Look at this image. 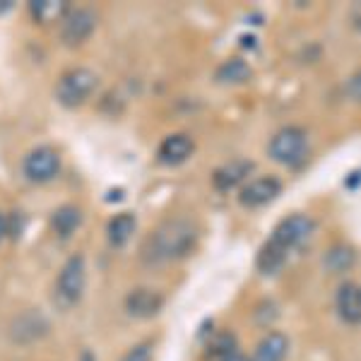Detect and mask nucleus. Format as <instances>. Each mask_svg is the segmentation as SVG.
Masks as SVG:
<instances>
[{
    "instance_id": "17",
    "label": "nucleus",
    "mask_w": 361,
    "mask_h": 361,
    "mask_svg": "<svg viewBox=\"0 0 361 361\" xmlns=\"http://www.w3.org/2000/svg\"><path fill=\"white\" fill-rule=\"evenodd\" d=\"M248 78H250V68L241 58H229V61L217 68V80L222 85H241Z\"/></svg>"
},
{
    "instance_id": "21",
    "label": "nucleus",
    "mask_w": 361,
    "mask_h": 361,
    "mask_svg": "<svg viewBox=\"0 0 361 361\" xmlns=\"http://www.w3.org/2000/svg\"><path fill=\"white\" fill-rule=\"evenodd\" d=\"M121 361H152V352H149L147 345H137V347H133Z\"/></svg>"
},
{
    "instance_id": "19",
    "label": "nucleus",
    "mask_w": 361,
    "mask_h": 361,
    "mask_svg": "<svg viewBox=\"0 0 361 361\" xmlns=\"http://www.w3.org/2000/svg\"><path fill=\"white\" fill-rule=\"evenodd\" d=\"M325 263L333 272H345L352 267L354 263V250L349 246H335L328 250V255H325Z\"/></svg>"
},
{
    "instance_id": "7",
    "label": "nucleus",
    "mask_w": 361,
    "mask_h": 361,
    "mask_svg": "<svg viewBox=\"0 0 361 361\" xmlns=\"http://www.w3.org/2000/svg\"><path fill=\"white\" fill-rule=\"evenodd\" d=\"M94 25H97L94 13H90V10H85V8L70 10L66 15V22H63L61 39L68 46H78L90 39V34L94 32Z\"/></svg>"
},
{
    "instance_id": "3",
    "label": "nucleus",
    "mask_w": 361,
    "mask_h": 361,
    "mask_svg": "<svg viewBox=\"0 0 361 361\" xmlns=\"http://www.w3.org/2000/svg\"><path fill=\"white\" fill-rule=\"evenodd\" d=\"M94 90H97V75L87 68H75V70H68V73L58 80L56 97L63 106L78 109L92 97Z\"/></svg>"
},
{
    "instance_id": "20",
    "label": "nucleus",
    "mask_w": 361,
    "mask_h": 361,
    "mask_svg": "<svg viewBox=\"0 0 361 361\" xmlns=\"http://www.w3.org/2000/svg\"><path fill=\"white\" fill-rule=\"evenodd\" d=\"M212 357H219V359H224L226 354H231V352H236V340H234V335L231 333H224V335H219L217 340L212 342Z\"/></svg>"
},
{
    "instance_id": "2",
    "label": "nucleus",
    "mask_w": 361,
    "mask_h": 361,
    "mask_svg": "<svg viewBox=\"0 0 361 361\" xmlns=\"http://www.w3.org/2000/svg\"><path fill=\"white\" fill-rule=\"evenodd\" d=\"M85 284H87V265L82 255H73L68 258V263L63 265L61 275H58L56 289H54V299L58 308H70L75 306L80 299H82L85 292Z\"/></svg>"
},
{
    "instance_id": "9",
    "label": "nucleus",
    "mask_w": 361,
    "mask_h": 361,
    "mask_svg": "<svg viewBox=\"0 0 361 361\" xmlns=\"http://www.w3.org/2000/svg\"><path fill=\"white\" fill-rule=\"evenodd\" d=\"M164 299L154 289H135L126 296V311L133 318H152L161 311Z\"/></svg>"
},
{
    "instance_id": "18",
    "label": "nucleus",
    "mask_w": 361,
    "mask_h": 361,
    "mask_svg": "<svg viewBox=\"0 0 361 361\" xmlns=\"http://www.w3.org/2000/svg\"><path fill=\"white\" fill-rule=\"evenodd\" d=\"M32 17L39 25H49V22H58L61 17L68 15V5L58 3V0H37L32 3Z\"/></svg>"
},
{
    "instance_id": "6",
    "label": "nucleus",
    "mask_w": 361,
    "mask_h": 361,
    "mask_svg": "<svg viewBox=\"0 0 361 361\" xmlns=\"http://www.w3.org/2000/svg\"><path fill=\"white\" fill-rule=\"evenodd\" d=\"M313 226L316 224H313V219L308 217V214H292V217H287L284 222L277 224L270 241L277 243L279 248H284L289 253V250L301 246V243L313 234Z\"/></svg>"
},
{
    "instance_id": "13",
    "label": "nucleus",
    "mask_w": 361,
    "mask_h": 361,
    "mask_svg": "<svg viewBox=\"0 0 361 361\" xmlns=\"http://www.w3.org/2000/svg\"><path fill=\"white\" fill-rule=\"evenodd\" d=\"M253 169L250 161H231V164H226L222 169H217L212 176V183L217 190H231L234 185L241 183L243 178H246V173Z\"/></svg>"
},
{
    "instance_id": "15",
    "label": "nucleus",
    "mask_w": 361,
    "mask_h": 361,
    "mask_svg": "<svg viewBox=\"0 0 361 361\" xmlns=\"http://www.w3.org/2000/svg\"><path fill=\"white\" fill-rule=\"evenodd\" d=\"M287 255L289 253L284 248H279L277 243L267 241L258 253V270L263 272V275H275V272L282 270V265L287 263Z\"/></svg>"
},
{
    "instance_id": "5",
    "label": "nucleus",
    "mask_w": 361,
    "mask_h": 361,
    "mask_svg": "<svg viewBox=\"0 0 361 361\" xmlns=\"http://www.w3.org/2000/svg\"><path fill=\"white\" fill-rule=\"evenodd\" d=\"M25 176L34 183H46L61 171V157L54 147H37L25 157Z\"/></svg>"
},
{
    "instance_id": "8",
    "label": "nucleus",
    "mask_w": 361,
    "mask_h": 361,
    "mask_svg": "<svg viewBox=\"0 0 361 361\" xmlns=\"http://www.w3.org/2000/svg\"><path fill=\"white\" fill-rule=\"evenodd\" d=\"M282 193V183L272 176H265V178H255L250 180L246 188L241 190V205L243 207H263L267 202H272L275 197Z\"/></svg>"
},
{
    "instance_id": "25",
    "label": "nucleus",
    "mask_w": 361,
    "mask_h": 361,
    "mask_svg": "<svg viewBox=\"0 0 361 361\" xmlns=\"http://www.w3.org/2000/svg\"><path fill=\"white\" fill-rule=\"evenodd\" d=\"M5 10H10V3L8 0H0V13H5Z\"/></svg>"
},
{
    "instance_id": "24",
    "label": "nucleus",
    "mask_w": 361,
    "mask_h": 361,
    "mask_svg": "<svg viewBox=\"0 0 361 361\" xmlns=\"http://www.w3.org/2000/svg\"><path fill=\"white\" fill-rule=\"evenodd\" d=\"M357 180H359V171H352V173H349V178H347V188L349 190L357 188Z\"/></svg>"
},
{
    "instance_id": "16",
    "label": "nucleus",
    "mask_w": 361,
    "mask_h": 361,
    "mask_svg": "<svg viewBox=\"0 0 361 361\" xmlns=\"http://www.w3.org/2000/svg\"><path fill=\"white\" fill-rule=\"evenodd\" d=\"M133 231H135V217L128 212L116 214L106 226L109 243H111V246H123V243H128V238L133 236Z\"/></svg>"
},
{
    "instance_id": "11",
    "label": "nucleus",
    "mask_w": 361,
    "mask_h": 361,
    "mask_svg": "<svg viewBox=\"0 0 361 361\" xmlns=\"http://www.w3.org/2000/svg\"><path fill=\"white\" fill-rule=\"evenodd\" d=\"M335 306L340 318L347 325H357L361 320V296H359V284L357 282H345L337 289Z\"/></svg>"
},
{
    "instance_id": "22",
    "label": "nucleus",
    "mask_w": 361,
    "mask_h": 361,
    "mask_svg": "<svg viewBox=\"0 0 361 361\" xmlns=\"http://www.w3.org/2000/svg\"><path fill=\"white\" fill-rule=\"evenodd\" d=\"M5 236H8V217H5V214L0 212V243H3Z\"/></svg>"
},
{
    "instance_id": "23",
    "label": "nucleus",
    "mask_w": 361,
    "mask_h": 361,
    "mask_svg": "<svg viewBox=\"0 0 361 361\" xmlns=\"http://www.w3.org/2000/svg\"><path fill=\"white\" fill-rule=\"evenodd\" d=\"M219 361H250V359L243 357V354H238V352H231V354H226V357L219 359Z\"/></svg>"
},
{
    "instance_id": "14",
    "label": "nucleus",
    "mask_w": 361,
    "mask_h": 361,
    "mask_svg": "<svg viewBox=\"0 0 361 361\" xmlns=\"http://www.w3.org/2000/svg\"><path fill=\"white\" fill-rule=\"evenodd\" d=\"M80 222H82V212H80L78 207H73V205H63V207H58L54 212L51 226H54V231L61 238H68L80 226Z\"/></svg>"
},
{
    "instance_id": "4",
    "label": "nucleus",
    "mask_w": 361,
    "mask_h": 361,
    "mask_svg": "<svg viewBox=\"0 0 361 361\" xmlns=\"http://www.w3.org/2000/svg\"><path fill=\"white\" fill-rule=\"evenodd\" d=\"M270 154L272 159L279 161V164H287V166H296L306 159L308 154V137L301 128L289 126L282 128L270 142Z\"/></svg>"
},
{
    "instance_id": "12",
    "label": "nucleus",
    "mask_w": 361,
    "mask_h": 361,
    "mask_svg": "<svg viewBox=\"0 0 361 361\" xmlns=\"http://www.w3.org/2000/svg\"><path fill=\"white\" fill-rule=\"evenodd\" d=\"M289 349V340L282 333H270L255 347V357L253 361H284Z\"/></svg>"
},
{
    "instance_id": "1",
    "label": "nucleus",
    "mask_w": 361,
    "mask_h": 361,
    "mask_svg": "<svg viewBox=\"0 0 361 361\" xmlns=\"http://www.w3.org/2000/svg\"><path fill=\"white\" fill-rule=\"evenodd\" d=\"M195 238H197V229L190 219L185 217L166 219L149 236L147 246H145V255H147L149 263H166V260L183 258L185 253H190Z\"/></svg>"
},
{
    "instance_id": "10",
    "label": "nucleus",
    "mask_w": 361,
    "mask_h": 361,
    "mask_svg": "<svg viewBox=\"0 0 361 361\" xmlns=\"http://www.w3.org/2000/svg\"><path fill=\"white\" fill-rule=\"evenodd\" d=\"M193 149H195L193 137L183 135V133H176V135H169L164 142L159 145V159H161V164L178 166V164H183L185 159H190Z\"/></svg>"
}]
</instances>
